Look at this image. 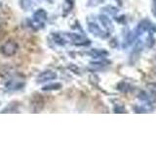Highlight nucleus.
Segmentation results:
<instances>
[{"label":"nucleus","mask_w":156,"mask_h":147,"mask_svg":"<svg viewBox=\"0 0 156 147\" xmlns=\"http://www.w3.org/2000/svg\"><path fill=\"white\" fill-rule=\"evenodd\" d=\"M56 77V75L55 74H53L51 72H47V73H44L42 75L39 77V81H45L47 80H52V78H55Z\"/></svg>","instance_id":"2"},{"label":"nucleus","mask_w":156,"mask_h":147,"mask_svg":"<svg viewBox=\"0 0 156 147\" xmlns=\"http://www.w3.org/2000/svg\"><path fill=\"white\" fill-rule=\"evenodd\" d=\"M152 12L153 15L156 17V0H153V6H152Z\"/></svg>","instance_id":"4"},{"label":"nucleus","mask_w":156,"mask_h":147,"mask_svg":"<svg viewBox=\"0 0 156 147\" xmlns=\"http://www.w3.org/2000/svg\"><path fill=\"white\" fill-rule=\"evenodd\" d=\"M17 48H18L17 44L15 42H13L12 40H10L7 43H5V45L2 47L3 53L6 54V55H8V56H11V55H13V54H15V52L17 51Z\"/></svg>","instance_id":"1"},{"label":"nucleus","mask_w":156,"mask_h":147,"mask_svg":"<svg viewBox=\"0 0 156 147\" xmlns=\"http://www.w3.org/2000/svg\"><path fill=\"white\" fill-rule=\"evenodd\" d=\"M101 21L104 23L105 24V27L107 28H112V24L111 23L109 22V20H107L105 17H101Z\"/></svg>","instance_id":"3"}]
</instances>
